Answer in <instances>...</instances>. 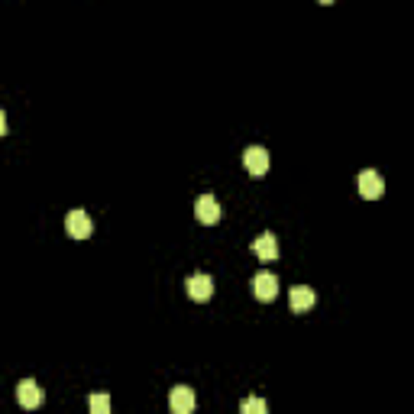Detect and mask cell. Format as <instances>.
Returning <instances> with one entry per match:
<instances>
[{
	"instance_id": "8992f818",
	"label": "cell",
	"mask_w": 414,
	"mask_h": 414,
	"mask_svg": "<svg viewBox=\"0 0 414 414\" xmlns=\"http://www.w3.org/2000/svg\"><path fill=\"white\" fill-rule=\"evenodd\" d=\"M317 301L314 288H307V285H295L292 292H288V304H292L295 314H304V311H311Z\"/></svg>"
},
{
	"instance_id": "3957f363",
	"label": "cell",
	"mask_w": 414,
	"mask_h": 414,
	"mask_svg": "<svg viewBox=\"0 0 414 414\" xmlns=\"http://www.w3.org/2000/svg\"><path fill=\"white\" fill-rule=\"evenodd\" d=\"M194 217H198L201 223H207V227L220 220V204H217L214 194H201V198L194 201Z\"/></svg>"
},
{
	"instance_id": "8fae6325",
	"label": "cell",
	"mask_w": 414,
	"mask_h": 414,
	"mask_svg": "<svg viewBox=\"0 0 414 414\" xmlns=\"http://www.w3.org/2000/svg\"><path fill=\"white\" fill-rule=\"evenodd\" d=\"M88 405H91L94 414H107L110 411V398H107V395H91V401H88Z\"/></svg>"
},
{
	"instance_id": "5b68a950",
	"label": "cell",
	"mask_w": 414,
	"mask_h": 414,
	"mask_svg": "<svg viewBox=\"0 0 414 414\" xmlns=\"http://www.w3.org/2000/svg\"><path fill=\"white\" fill-rule=\"evenodd\" d=\"M16 401H20V408L32 411V408L42 405V389H39L32 379H23V382L16 385Z\"/></svg>"
},
{
	"instance_id": "6da1fadb",
	"label": "cell",
	"mask_w": 414,
	"mask_h": 414,
	"mask_svg": "<svg viewBox=\"0 0 414 414\" xmlns=\"http://www.w3.org/2000/svg\"><path fill=\"white\" fill-rule=\"evenodd\" d=\"M356 182H360V194L366 201H379L385 194V182H382V175H379L376 169H362Z\"/></svg>"
},
{
	"instance_id": "7c38bea8",
	"label": "cell",
	"mask_w": 414,
	"mask_h": 414,
	"mask_svg": "<svg viewBox=\"0 0 414 414\" xmlns=\"http://www.w3.org/2000/svg\"><path fill=\"white\" fill-rule=\"evenodd\" d=\"M243 414H266V401L262 398H246L243 401Z\"/></svg>"
},
{
	"instance_id": "5bb4252c",
	"label": "cell",
	"mask_w": 414,
	"mask_h": 414,
	"mask_svg": "<svg viewBox=\"0 0 414 414\" xmlns=\"http://www.w3.org/2000/svg\"><path fill=\"white\" fill-rule=\"evenodd\" d=\"M317 4H324V7H330V4H333V0H317Z\"/></svg>"
},
{
	"instance_id": "52a82bcc",
	"label": "cell",
	"mask_w": 414,
	"mask_h": 414,
	"mask_svg": "<svg viewBox=\"0 0 414 414\" xmlns=\"http://www.w3.org/2000/svg\"><path fill=\"white\" fill-rule=\"evenodd\" d=\"M243 165H246V172H249V175H266L268 172V153L262 146H249L243 153Z\"/></svg>"
},
{
	"instance_id": "ba28073f",
	"label": "cell",
	"mask_w": 414,
	"mask_h": 414,
	"mask_svg": "<svg viewBox=\"0 0 414 414\" xmlns=\"http://www.w3.org/2000/svg\"><path fill=\"white\" fill-rule=\"evenodd\" d=\"M214 295V278L204 276V272H198V276L188 278V298L191 301H207Z\"/></svg>"
},
{
	"instance_id": "277c9868",
	"label": "cell",
	"mask_w": 414,
	"mask_h": 414,
	"mask_svg": "<svg viewBox=\"0 0 414 414\" xmlns=\"http://www.w3.org/2000/svg\"><path fill=\"white\" fill-rule=\"evenodd\" d=\"M65 230H69L71 239H88L91 237V217L85 214V211H71L69 217H65Z\"/></svg>"
},
{
	"instance_id": "4fadbf2b",
	"label": "cell",
	"mask_w": 414,
	"mask_h": 414,
	"mask_svg": "<svg viewBox=\"0 0 414 414\" xmlns=\"http://www.w3.org/2000/svg\"><path fill=\"white\" fill-rule=\"evenodd\" d=\"M0 136H7V114L0 110Z\"/></svg>"
},
{
	"instance_id": "7a4b0ae2",
	"label": "cell",
	"mask_w": 414,
	"mask_h": 414,
	"mask_svg": "<svg viewBox=\"0 0 414 414\" xmlns=\"http://www.w3.org/2000/svg\"><path fill=\"white\" fill-rule=\"evenodd\" d=\"M253 295L259 301H276L278 298V278L272 272H256L253 276Z\"/></svg>"
},
{
	"instance_id": "30bf717a",
	"label": "cell",
	"mask_w": 414,
	"mask_h": 414,
	"mask_svg": "<svg viewBox=\"0 0 414 414\" xmlns=\"http://www.w3.org/2000/svg\"><path fill=\"white\" fill-rule=\"evenodd\" d=\"M253 253L259 256L262 262H276V259H278V243H276V237H272V233H262V237L253 243Z\"/></svg>"
},
{
	"instance_id": "9c48e42d",
	"label": "cell",
	"mask_w": 414,
	"mask_h": 414,
	"mask_svg": "<svg viewBox=\"0 0 414 414\" xmlns=\"http://www.w3.org/2000/svg\"><path fill=\"white\" fill-rule=\"evenodd\" d=\"M169 405L175 414H191L194 411V391L188 385H175L169 395Z\"/></svg>"
}]
</instances>
